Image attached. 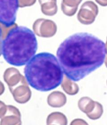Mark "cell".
Masks as SVG:
<instances>
[{"label": "cell", "mask_w": 107, "mask_h": 125, "mask_svg": "<svg viewBox=\"0 0 107 125\" xmlns=\"http://www.w3.org/2000/svg\"><path fill=\"white\" fill-rule=\"evenodd\" d=\"M105 43L87 33H75L62 42L57 56L66 76L78 82L100 67L105 62Z\"/></svg>", "instance_id": "cell-1"}, {"label": "cell", "mask_w": 107, "mask_h": 125, "mask_svg": "<svg viewBox=\"0 0 107 125\" xmlns=\"http://www.w3.org/2000/svg\"><path fill=\"white\" fill-rule=\"evenodd\" d=\"M25 79L36 90L47 92L62 83L63 74L57 58L49 53H38L30 60L24 69Z\"/></svg>", "instance_id": "cell-2"}, {"label": "cell", "mask_w": 107, "mask_h": 125, "mask_svg": "<svg viewBox=\"0 0 107 125\" xmlns=\"http://www.w3.org/2000/svg\"><path fill=\"white\" fill-rule=\"evenodd\" d=\"M37 40L32 30L25 26H17L8 33L1 43V53L11 65H26L37 50Z\"/></svg>", "instance_id": "cell-3"}, {"label": "cell", "mask_w": 107, "mask_h": 125, "mask_svg": "<svg viewBox=\"0 0 107 125\" xmlns=\"http://www.w3.org/2000/svg\"><path fill=\"white\" fill-rule=\"evenodd\" d=\"M18 8V0H0V23L7 27L14 25Z\"/></svg>", "instance_id": "cell-4"}, {"label": "cell", "mask_w": 107, "mask_h": 125, "mask_svg": "<svg viewBox=\"0 0 107 125\" xmlns=\"http://www.w3.org/2000/svg\"><path fill=\"white\" fill-rule=\"evenodd\" d=\"M98 13L97 5L92 1H88L81 6L78 14V19L84 25H90L94 21Z\"/></svg>", "instance_id": "cell-5"}, {"label": "cell", "mask_w": 107, "mask_h": 125, "mask_svg": "<svg viewBox=\"0 0 107 125\" xmlns=\"http://www.w3.org/2000/svg\"><path fill=\"white\" fill-rule=\"evenodd\" d=\"M95 102L87 97L81 98L78 102V107L80 110L87 115L92 112L95 108Z\"/></svg>", "instance_id": "cell-6"}, {"label": "cell", "mask_w": 107, "mask_h": 125, "mask_svg": "<svg viewBox=\"0 0 107 125\" xmlns=\"http://www.w3.org/2000/svg\"><path fill=\"white\" fill-rule=\"evenodd\" d=\"M66 80V85H62L64 87V90L67 94L70 95H75L77 94L79 91V87L77 84L75 83H73L67 77H65Z\"/></svg>", "instance_id": "cell-7"}, {"label": "cell", "mask_w": 107, "mask_h": 125, "mask_svg": "<svg viewBox=\"0 0 107 125\" xmlns=\"http://www.w3.org/2000/svg\"><path fill=\"white\" fill-rule=\"evenodd\" d=\"M103 113V107L102 105L97 102H95L94 109L92 112L87 115V117L92 120H96L100 118Z\"/></svg>", "instance_id": "cell-8"}, {"label": "cell", "mask_w": 107, "mask_h": 125, "mask_svg": "<svg viewBox=\"0 0 107 125\" xmlns=\"http://www.w3.org/2000/svg\"><path fill=\"white\" fill-rule=\"evenodd\" d=\"M71 124H87V123L85 122L82 119H76L73 121L72 123H71Z\"/></svg>", "instance_id": "cell-9"}, {"label": "cell", "mask_w": 107, "mask_h": 125, "mask_svg": "<svg viewBox=\"0 0 107 125\" xmlns=\"http://www.w3.org/2000/svg\"><path fill=\"white\" fill-rule=\"evenodd\" d=\"M99 5L103 6H107V0H95Z\"/></svg>", "instance_id": "cell-10"}, {"label": "cell", "mask_w": 107, "mask_h": 125, "mask_svg": "<svg viewBox=\"0 0 107 125\" xmlns=\"http://www.w3.org/2000/svg\"><path fill=\"white\" fill-rule=\"evenodd\" d=\"M2 30H1V27L0 26V38H1V36H2Z\"/></svg>", "instance_id": "cell-11"}, {"label": "cell", "mask_w": 107, "mask_h": 125, "mask_svg": "<svg viewBox=\"0 0 107 125\" xmlns=\"http://www.w3.org/2000/svg\"><path fill=\"white\" fill-rule=\"evenodd\" d=\"M105 64L107 68V56L106 57H105Z\"/></svg>", "instance_id": "cell-12"}, {"label": "cell", "mask_w": 107, "mask_h": 125, "mask_svg": "<svg viewBox=\"0 0 107 125\" xmlns=\"http://www.w3.org/2000/svg\"><path fill=\"white\" fill-rule=\"evenodd\" d=\"M106 46V53L107 54V41H106V45H105Z\"/></svg>", "instance_id": "cell-13"}]
</instances>
